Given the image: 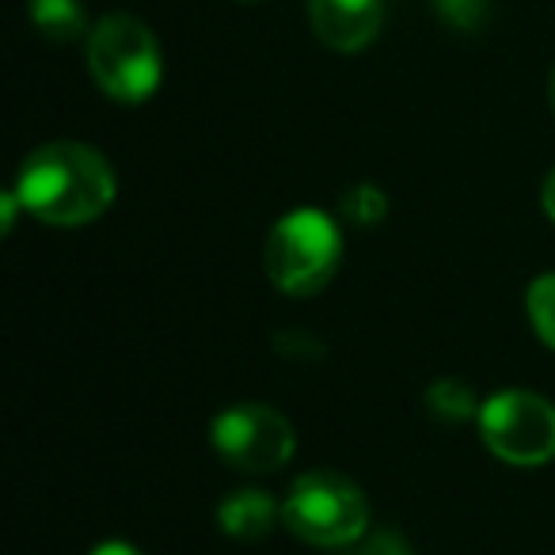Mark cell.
<instances>
[{
  "label": "cell",
  "mask_w": 555,
  "mask_h": 555,
  "mask_svg": "<svg viewBox=\"0 0 555 555\" xmlns=\"http://www.w3.org/2000/svg\"><path fill=\"white\" fill-rule=\"evenodd\" d=\"M16 198L42 224L77 229L107 214L115 202V171L95 149L77 141H50L24 160Z\"/></svg>",
  "instance_id": "1"
},
{
  "label": "cell",
  "mask_w": 555,
  "mask_h": 555,
  "mask_svg": "<svg viewBox=\"0 0 555 555\" xmlns=\"http://www.w3.org/2000/svg\"><path fill=\"white\" fill-rule=\"evenodd\" d=\"M343 232L324 209H294L270 229L262 247L267 278L289 297H317L339 274Z\"/></svg>",
  "instance_id": "2"
},
{
  "label": "cell",
  "mask_w": 555,
  "mask_h": 555,
  "mask_svg": "<svg viewBox=\"0 0 555 555\" xmlns=\"http://www.w3.org/2000/svg\"><path fill=\"white\" fill-rule=\"evenodd\" d=\"M88 73L115 103H145L164 77L160 42L153 27L126 12H111L88 31Z\"/></svg>",
  "instance_id": "3"
},
{
  "label": "cell",
  "mask_w": 555,
  "mask_h": 555,
  "mask_svg": "<svg viewBox=\"0 0 555 555\" xmlns=\"http://www.w3.org/2000/svg\"><path fill=\"white\" fill-rule=\"evenodd\" d=\"M282 525L312 547H343L365 537L370 506L362 487L339 472H305L282 502Z\"/></svg>",
  "instance_id": "4"
},
{
  "label": "cell",
  "mask_w": 555,
  "mask_h": 555,
  "mask_svg": "<svg viewBox=\"0 0 555 555\" xmlns=\"http://www.w3.org/2000/svg\"><path fill=\"white\" fill-rule=\"evenodd\" d=\"M479 438L514 468H540L555 456V403L525 388H506L479 408Z\"/></svg>",
  "instance_id": "5"
},
{
  "label": "cell",
  "mask_w": 555,
  "mask_h": 555,
  "mask_svg": "<svg viewBox=\"0 0 555 555\" xmlns=\"http://www.w3.org/2000/svg\"><path fill=\"white\" fill-rule=\"evenodd\" d=\"M209 441H214L217 456L232 464L236 472H278L286 468L289 456L297 449L294 426L286 415H278L267 403H232L209 426Z\"/></svg>",
  "instance_id": "6"
},
{
  "label": "cell",
  "mask_w": 555,
  "mask_h": 555,
  "mask_svg": "<svg viewBox=\"0 0 555 555\" xmlns=\"http://www.w3.org/2000/svg\"><path fill=\"white\" fill-rule=\"evenodd\" d=\"M309 24L327 50L358 54L380 35L385 0H309Z\"/></svg>",
  "instance_id": "7"
},
{
  "label": "cell",
  "mask_w": 555,
  "mask_h": 555,
  "mask_svg": "<svg viewBox=\"0 0 555 555\" xmlns=\"http://www.w3.org/2000/svg\"><path fill=\"white\" fill-rule=\"evenodd\" d=\"M278 517H282V506L267 491H232L217 506V525L224 529V537L244 540V544L267 540Z\"/></svg>",
  "instance_id": "8"
},
{
  "label": "cell",
  "mask_w": 555,
  "mask_h": 555,
  "mask_svg": "<svg viewBox=\"0 0 555 555\" xmlns=\"http://www.w3.org/2000/svg\"><path fill=\"white\" fill-rule=\"evenodd\" d=\"M35 31L47 35L50 42H77L80 35H88V16L80 0H31L27 4Z\"/></svg>",
  "instance_id": "9"
},
{
  "label": "cell",
  "mask_w": 555,
  "mask_h": 555,
  "mask_svg": "<svg viewBox=\"0 0 555 555\" xmlns=\"http://www.w3.org/2000/svg\"><path fill=\"white\" fill-rule=\"evenodd\" d=\"M426 408L438 418H446V423H468V418H479L483 403H476V396H472V388L464 380L441 377L426 388Z\"/></svg>",
  "instance_id": "10"
},
{
  "label": "cell",
  "mask_w": 555,
  "mask_h": 555,
  "mask_svg": "<svg viewBox=\"0 0 555 555\" xmlns=\"http://www.w3.org/2000/svg\"><path fill=\"white\" fill-rule=\"evenodd\" d=\"M339 209H343V217H347L350 224H362V229H373V224H380V221L388 217V198L377 191V186L358 183V186H350V191L343 194Z\"/></svg>",
  "instance_id": "11"
},
{
  "label": "cell",
  "mask_w": 555,
  "mask_h": 555,
  "mask_svg": "<svg viewBox=\"0 0 555 555\" xmlns=\"http://www.w3.org/2000/svg\"><path fill=\"white\" fill-rule=\"evenodd\" d=\"M525 305H529V320L537 335L555 350V274H540L529 286Z\"/></svg>",
  "instance_id": "12"
},
{
  "label": "cell",
  "mask_w": 555,
  "mask_h": 555,
  "mask_svg": "<svg viewBox=\"0 0 555 555\" xmlns=\"http://www.w3.org/2000/svg\"><path fill=\"white\" fill-rule=\"evenodd\" d=\"M438 12L449 27L461 31H476L487 16V0H438Z\"/></svg>",
  "instance_id": "13"
},
{
  "label": "cell",
  "mask_w": 555,
  "mask_h": 555,
  "mask_svg": "<svg viewBox=\"0 0 555 555\" xmlns=\"http://www.w3.org/2000/svg\"><path fill=\"white\" fill-rule=\"evenodd\" d=\"M358 555H411V547L400 532H373Z\"/></svg>",
  "instance_id": "14"
},
{
  "label": "cell",
  "mask_w": 555,
  "mask_h": 555,
  "mask_svg": "<svg viewBox=\"0 0 555 555\" xmlns=\"http://www.w3.org/2000/svg\"><path fill=\"white\" fill-rule=\"evenodd\" d=\"M88 555H141L138 547H130V544H122V540H107V544H100L95 552H88Z\"/></svg>",
  "instance_id": "15"
},
{
  "label": "cell",
  "mask_w": 555,
  "mask_h": 555,
  "mask_svg": "<svg viewBox=\"0 0 555 555\" xmlns=\"http://www.w3.org/2000/svg\"><path fill=\"white\" fill-rule=\"evenodd\" d=\"M540 202H544V214L552 217V224H555V171L544 179V194H540Z\"/></svg>",
  "instance_id": "16"
},
{
  "label": "cell",
  "mask_w": 555,
  "mask_h": 555,
  "mask_svg": "<svg viewBox=\"0 0 555 555\" xmlns=\"http://www.w3.org/2000/svg\"><path fill=\"white\" fill-rule=\"evenodd\" d=\"M547 95H552V107H555V69H552V80H547Z\"/></svg>",
  "instance_id": "17"
}]
</instances>
